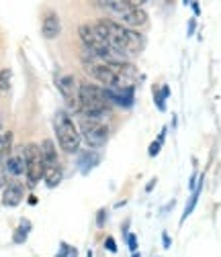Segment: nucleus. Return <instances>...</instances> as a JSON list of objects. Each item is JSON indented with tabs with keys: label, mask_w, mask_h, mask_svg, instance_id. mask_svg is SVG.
<instances>
[{
	"label": "nucleus",
	"mask_w": 221,
	"mask_h": 257,
	"mask_svg": "<svg viewBox=\"0 0 221 257\" xmlns=\"http://www.w3.org/2000/svg\"><path fill=\"white\" fill-rule=\"evenodd\" d=\"M154 186H156V180H152V182L148 184V188H145V190H148V192H152V188H154Z\"/></svg>",
	"instance_id": "28"
},
{
	"label": "nucleus",
	"mask_w": 221,
	"mask_h": 257,
	"mask_svg": "<svg viewBox=\"0 0 221 257\" xmlns=\"http://www.w3.org/2000/svg\"><path fill=\"white\" fill-rule=\"evenodd\" d=\"M105 94L113 106H121V108H129L133 104V90H121V88H105Z\"/></svg>",
	"instance_id": "10"
},
{
	"label": "nucleus",
	"mask_w": 221,
	"mask_h": 257,
	"mask_svg": "<svg viewBox=\"0 0 221 257\" xmlns=\"http://www.w3.org/2000/svg\"><path fill=\"white\" fill-rule=\"evenodd\" d=\"M61 96H64V100H66V106L74 112H80V84L76 82L74 76H61L55 80Z\"/></svg>",
	"instance_id": "8"
},
{
	"label": "nucleus",
	"mask_w": 221,
	"mask_h": 257,
	"mask_svg": "<svg viewBox=\"0 0 221 257\" xmlns=\"http://www.w3.org/2000/svg\"><path fill=\"white\" fill-rule=\"evenodd\" d=\"M7 174H11V176H23V174H27V159H25V149H23V153H11V157H9V162H7Z\"/></svg>",
	"instance_id": "13"
},
{
	"label": "nucleus",
	"mask_w": 221,
	"mask_h": 257,
	"mask_svg": "<svg viewBox=\"0 0 221 257\" xmlns=\"http://www.w3.org/2000/svg\"><path fill=\"white\" fill-rule=\"evenodd\" d=\"M25 159H27V180H29V186H35L43 180L45 176V159H43V153H41V147L31 143L25 147Z\"/></svg>",
	"instance_id": "6"
},
{
	"label": "nucleus",
	"mask_w": 221,
	"mask_h": 257,
	"mask_svg": "<svg viewBox=\"0 0 221 257\" xmlns=\"http://www.w3.org/2000/svg\"><path fill=\"white\" fill-rule=\"evenodd\" d=\"M105 210H99V214H97V224H99V227H103V224H105Z\"/></svg>",
	"instance_id": "23"
},
{
	"label": "nucleus",
	"mask_w": 221,
	"mask_h": 257,
	"mask_svg": "<svg viewBox=\"0 0 221 257\" xmlns=\"http://www.w3.org/2000/svg\"><path fill=\"white\" fill-rule=\"evenodd\" d=\"M88 257H92V251H88Z\"/></svg>",
	"instance_id": "30"
},
{
	"label": "nucleus",
	"mask_w": 221,
	"mask_h": 257,
	"mask_svg": "<svg viewBox=\"0 0 221 257\" xmlns=\"http://www.w3.org/2000/svg\"><path fill=\"white\" fill-rule=\"evenodd\" d=\"M29 231H31V222L29 220H21V227L15 231V243H23Z\"/></svg>",
	"instance_id": "18"
},
{
	"label": "nucleus",
	"mask_w": 221,
	"mask_h": 257,
	"mask_svg": "<svg viewBox=\"0 0 221 257\" xmlns=\"http://www.w3.org/2000/svg\"><path fill=\"white\" fill-rule=\"evenodd\" d=\"M193 33H195V21L188 23V35H193Z\"/></svg>",
	"instance_id": "26"
},
{
	"label": "nucleus",
	"mask_w": 221,
	"mask_h": 257,
	"mask_svg": "<svg viewBox=\"0 0 221 257\" xmlns=\"http://www.w3.org/2000/svg\"><path fill=\"white\" fill-rule=\"evenodd\" d=\"M125 241H127V245H129L131 253H135V251H137V237H135L133 233H129V235H127V239H125Z\"/></svg>",
	"instance_id": "21"
},
{
	"label": "nucleus",
	"mask_w": 221,
	"mask_h": 257,
	"mask_svg": "<svg viewBox=\"0 0 221 257\" xmlns=\"http://www.w3.org/2000/svg\"><path fill=\"white\" fill-rule=\"evenodd\" d=\"M170 96V88L168 86H162V98H168Z\"/></svg>",
	"instance_id": "24"
},
{
	"label": "nucleus",
	"mask_w": 221,
	"mask_h": 257,
	"mask_svg": "<svg viewBox=\"0 0 221 257\" xmlns=\"http://www.w3.org/2000/svg\"><path fill=\"white\" fill-rule=\"evenodd\" d=\"M82 68L90 78H94V82H99L107 90H111V88L135 90V84L141 80L139 72L129 61H119V63L105 61L97 55H92L86 49L82 55Z\"/></svg>",
	"instance_id": "1"
},
{
	"label": "nucleus",
	"mask_w": 221,
	"mask_h": 257,
	"mask_svg": "<svg viewBox=\"0 0 221 257\" xmlns=\"http://www.w3.org/2000/svg\"><path fill=\"white\" fill-rule=\"evenodd\" d=\"M61 31V23L55 11H47L43 17V25H41V33L45 39H55Z\"/></svg>",
	"instance_id": "11"
},
{
	"label": "nucleus",
	"mask_w": 221,
	"mask_h": 257,
	"mask_svg": "<svg viewBox=\"0 0 221 257\" xmlns=\"http://www.w3.org/2000/svg\"><path fill=\"white\" fill-rule=\"evenodd\" d=\"M105 247H107L111 253H117V243H115L113 237H107V239H105Z\"/></svg>",
	"instance_id": "22"
},
{
	"label": "nucleus",
	"mask_w": 221,
	"mask_h": 257,
	"mask_svg": "<svg viewBox=\"0 0 221 257\" xmlns=\"http://www.w3.org/2000/svg\"><path fill=\"white\" fill-rule=\"evenodd\" d=\"M80 133L82 139L90 145V147H103L109 141V124L105 120H90V118H82L80 122Z\"/></svg>",
	"instance_id": "7"
},
{
	"label": "nucleus",
	"mask_w": 221,
	"mask_h": 257,
	"mask_svg": "<svg viewBox=\"0 0 221 257\" xmlns=\"http://www.w3.org/2000/svg\"><path fill=\"white\" fill-rule=\"evenodd\" d=\"M103 33L107 37V43L111 45V49H115L117 53H121L123 57L127 55H137L143 51L145 47V39L141 33H137L135 29H127L111 19H101L99 21Z\"/></svg>",
	"instance_id": "2"
},
{
	"label": "nucleus",
	"mask_w": 221,
	"mask_h": 257,
	"mask_svg": "<svg viewBox=\"0 0 221 257\" xmlns=\"http://www.w3.org/2000/svg\"><path fill=\"white\" fill-rule=\"evenodd\" d=\"M53 131H55L57 145L64 149L66 153H76L80 149L78 128H76L74 120L70 118V114L66 110H57L55 112V116H53Z\"/></svg>",
	"instance_id": "5"
},
{
	"label": "nucleus",
	"mask_w": 221,
	"mask_h": 257,
	"mask_svg": "<svg viewBox=\"0 0 221 257\" xmlns=\"http://www.w3.org/2000/svg\"><path fill=\"white\" fill-rule=\"evenodd\" d=\"M97 7L107 9L111 21L123 27H141L148 23V13L141 9L139 3H129V0H111V3H97Z\"/></svg>",
	"instance_id": "4"
},
{
	"label": "nucleus",
	"mask_w": 221,
	"mask_h": 257,
	"mask_svg": "<svg viewBox=\"0 0 221 257\" xmlns=\"http://www.w3.org/2000/svg\"><path fill=\"white\" fill-rule=\"evenodd\" d=\"M131 257H141V255H139V253H137V251H135V253H133V255H131Z\"/></svg>",
	"instance_id": "29"
},
{
	"label": "nucleus",
	"mask_w": 221,
	"mask_h": 257,
	"mask_svg": "<svg viewBox=\"0 0 221 257\" xmlns=\"http://www.w3.org/2000/svg\"><path fill=\"white\" fill-rule=\"evenodd\" d=\"M5 137H7V133L3 131V126H0V147H3V143H5Z\"/></svg>",
	"instance_id": "27"
},
{
	"label": "nucleus",
	"mask_w": 221,
	"mask_h": 257,
	"mask_svg": "<svg viewBox=\"0 0 221 257\" xmlns=\"http://www.w3.org/2000/svg\"><path fill=\"white\" fill-rule=\"evenodd\" d=\"M41 153H43V159H45V168L47 166H57V151L53 147V141L45 139L43 145H41Z\"/></svg>",
	"instance_id": "15"
},
{
	"label": "nucleus",
	"mask_w": 221,
	"mask_h": 257,
	"mask_svg": "<svg viewBox=\"0 0 221 257\" xmlns=\"http://www.w3.org/2000/svg\"><path fill=\"white\" fill-rule=\"evenodd\" d=\"M11 80H13L11 70H0V92L11 90Z\"/></svg>",
	"instance_id": "19"
},
{
	"label": "nucleus",
	"mask_w": 221,
	"mask_h": 257,
	"mask_svg": "<svg viewBox=\"0 0 221 257\" xmlns=\"http://www.w3.org/2000/svg\"><path fill=\"white\" fill-rule=\"evenodd\" d=\"M11 141H13V133H7L5 143L0 147V188L7 186V162L11 157Z\"/></svg>",
	"instance_id": "12"
},
{
	"label": "nucleus",
	"mask_w": 221,
	"mask_h": 257,
	"mask_svg": "<svg viewBox=\"0 0 221 257\" xmlns=\"http://www.w3.org/2000/svg\"><path fill=\"white\" fill-rule=\"evenodd\" d=\"M94 166H99V157L92 155V153H84V155L78 159V168H80L82 174H88Z\"/></svg>",
	"instance_id": "16"
},
{
	"label": "nucleus",
	"mask_w": 221,
	"mask_h": 257,
	"mask_svg": "<svg viewBox=\"0 0 221 257\" xmlns=\"http://www.w3.org/2000/svg\"><path fill=\"white\" fill-rule=\"evenodd\" d=\"M164 137H166V128H164V131L160 133V135H158V139L150 145V149H148V153H150V157H156L158 153H160V149H162V145H164Z\"/></svg>",
	"instance_id": "17"
},
{
	"label": "nucleus",
	"mask_w": 221,
	"mask_h": 257,
	"mask_svg": "<svg viewBox=\"0 0 221 257\" xmlns=\"http://www.w3.org/2000/svg\"><path fill=\"white\" fill-rule=\"evenodd\" d=\"M162 239H164V247L168 249V247H170V237H168V233H164V235H162Z\"/></svg>",
	"instance_id": "25"
},
{
	"label": "nucleus",
	"mask_w": 221,
	"mask_h": 257,
	"mask_svg": "<svg viewBox=\"0 0 221 257\" xmlns=\"http://www.w3.org/2000/svg\"><path fill=\"white\" fill-rule=\"evenodd\" d=\"M23 196H25V186L21 182H17V180L7 182L5 192H3V204L5 206H9V208L19 206L21 200H23Z\"/></svg>",
	"instance_id": "9"
},
{
	"label": "nucleus",
	"mask_w": 221,
	"mask_h": 257,
	"mask_svg": "<svg viewBox=\"0 0 221 257\" xmlns=\"http://www.w3.org/2000/svg\"><path fill=\"white\" fill-rule=\"evenodd\" d=\"M113 104L109 102L105 88L94 84H80V116L90 120H109Z\"/></svg>",
	"instance_id": "3"
},
{
	"label": "nucleus",
	"mask_w": 221,
	"mask_h": 257,
	"mask_svg": "<svg viewBox=\"0 0 221 257\" xmlns=\"http://www.w3.org/2000/svg\"><path fill=\"white\" fill-rule=\"evenodd\" d=\"M61 166L57 164V166H47L45 168V176H43V180H45V186L47 188H55L59 182H61Z\"/></svg>",
	"instance_id": "14"
},
{
	"label": "nucleus",
	"mask_w": 221,
	"mask_h": 257,
	"mask_svg": "<svg viewBox=\"0 0 221 257\" xmlns=\"http://www.w3.org/2000/svg\"><path fill=\"white\" fill-rule=\"evenodd\" d=\"M59 257H78V251H76L74 247L66 245V243H61V247H59Z\"/></svg>",
	"instance_id": "20"
}]
</instances>
